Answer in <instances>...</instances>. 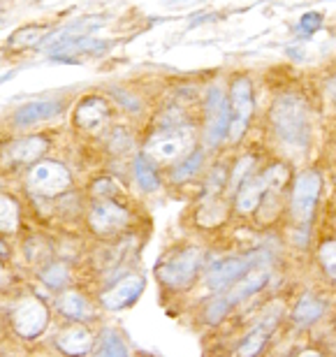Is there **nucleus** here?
I'll return each instance as SVG.
<instances>
[{
  "instance_id": "1",
  "label": "nucleus",
  "mask_w": 336,
  "mask_h": 357,
  "mask_svg": "<svg viewBox=\"0 0 336 357\" xmlns=\"http://www.w3.org/2000/svg\"><path fill=\"white\" fill-rule=\"evenodd\" d=\"M274 137L288 151H304L311 142V112L299 93H281L269 109Z\"/></svg>"
},
{
  "instance_id": "2",
  "label": "nucleus",
  "mask_w": 336,
  "mask_h": 357,
  "mask_svg": "<svg viewBox=\"0 0 336 357\" xmlns=\"http://www.w3.org/2000/svg\"><path fill=\"white\" fill-rule=\"evenodd\" d=\"M209 265V255L202 246H183L167 253L155 267V278L169 292L190 290L199 274Z\"/></svg>"
},
{
  "instance_id": "3",
  "label": "nucleus",
  "mask_w": 336,
  "mask_h": 357,
  "mask_svg": "<svg viewBox=\"0 0 336 357\" xmlns=\"http://www.w3.org/2000/svg\"><path fill=\"white\" fill-rule=\"evenodd\" d=\"M195 151V132L188 123H162L158 132L144 142V155L155 165H178Z\"/></svg>"
},
{
  "instance_id": "4",
  "label": "nucleus",
  "mask_w": 336,
  "mask_h": 357,
  "mask_svg": "<svg viewBox=\"0 0 336 357\" xmlns=\"http://www.w3.org/2000/svg\"><path fill=\"white\" fill-rule=\"evenodd\" d=\"M269 274H271V262H262V265L253 267L244 278H239V281L230 285L227 290L213 295L211 302H206V306H204V323L206 325L223 323L225 316L234 309V306L246 302L248 297H253L255 292H260L264 285H267Z\"/></svg>"
},
{
  "instance_id": "5",
  "label": "nucleus",
  "mask_w": 336,
  "mask_h": 357,
  "mask_svg": "<svg viewBox=\"0 0 336 357\" xmlns=\"http://www.w3.org/2000/svg\"><path fill=\"white\" fill-rule=\"evenodd\" d=\"M262 262H269V255L262 248L248 251L244 255H230V258L213 260L204 269V288L211 290L213 295H218V292L227 290L239 278H244L253 267L262 265Z\"/></svg>"
},
{
  "instance_id": "6",
  "label": "nucleus",
  "mask_w": 336,
  "mask_h": 357,
  "mask_svg": "<svg viewBox=\"0 0 336 357\" xmlns=\"http://www.w3.org/2000/svg\"><path fill=\"white\" fill-rule=\"evenodd\" d=\"M227 100H230V135H227V142L234 146L248 132V126H251L253 109H255L253 84L246 75L234 77L230 84V93H227Z\"/></svg>"
},
{
  "instance_id": "7",
  "label": "nucleus",
  "mask_w": 336,
  "mask_h": 357,
  "mask_svg": "<svg viewBox=\"0 0 336 357\" xmlns=\"http://www.w3.org/2000/svg\"><path fill=\"white\" fill-rule=\"evenodd\" d=\"M320 192H323V176L318 169H302L295 176L290 192V211L299 225H309L316 216Z\"/></svg>"
},
{
  "instance_id": "8",
  "label": "nucleus",
  "mask_w": 336,
  "mask_h": 357,
  "mask_svg": "<svg viewBox=\"0 0 336 357\" xmlns=\"http://www.w3.org/2000/svg\"><path fill=\"white\" fill-rule=\"evenodd\" d=\"M204 146L216 149L230 135V100L225 98L223 89L211 86L204 100Z\"/></svg>"
},
{
  "instance_id": "9",
  "label": "nucleus",
  "mask_w": 336,
  "mask_h": 357,
  "mask_svg": "<svg viewBox=\"0 0 336 357\" xmlns=\"http://www.w3.org/2000/svg\"><path fill=\"white\" fill-rule=\"evenodd\" d=\"M70 185H72V174L66 165L56 160H40L28 169L26 188L33 195L40 197H59Z\"/></svg>"
},
{
  "instance_id": "10",
  "label": "nucleus",
  "mask_w": 336,
  "mask_h": 357,
  "mask_svg": "<svg viewBox=\"0 0 336 357\" xmlns=\"http://www.w3.org/2000/svg\"><path fill=\"white\" fill-rule=\"evenodd\" d=\"M10 323L21 339L33 341L42 337L49 327V309L40 297L24 295L10 311Z\"/></svg>"
},
{
  "instance_id": "11",
  "label": "nucleus",
  "mask_w": 336,
  "mask_h": 357,
  "mask_svg": "<svg viewBox=\"0 0 336 357\" xmlns=\"http://www.w3.org/2000/svg\"><path fill=\"white\" fill-rule=\"evenodd\" d=\"M89 227L96 237H114L130 223V211L116 199H96L89 209Z\"/></svg>"
},
{
  "instance_id": "12",
  "label": "nucleus",
  "mask_w": 336,
  "mask_h": 357,
  "mask_svg": "<svg viewBox=\"0 0 336 357\" xmlns=\"http://www.w3.org/2000/svg\"><path fill=\"white\" fill-rule=\"evenodd\" d=\"M144 285H146V278L142 274H125L100 292V304H102V309L107 311L128 309V306H132L139 299V295L144 292Z\"/></svg>"
},
{
  "instance_id": "13",
  "label": "nucleus",
  "mask_w": 336,
  "mask_h": 357,
  "mask_svg": "<svg viewBox=\"0 0 336 357\" xmlns=\"http://www.w3.org/2000/svg\"><path fill=\"white\" fill-rule=\"evenodd\" d=\"M281 316H283V309L278 311V306H271V309L264 311L262 318L257 320V325L239 341L237 348H234V357H257L260 355L271 341V334L276 332L278 323H281Z\"/></svg>"
},
{
  "instance_id": "14",
  "label": "nucleus",
  "mask_w": 336,
  "mask_h": 357,
  "mask_svg": "<svg viewBox=\"0 0 336 357\" xmlns=\"http://www.w3.org/2000/svg\"><path fill=\"white\" fill-rule=\"evenodd\" d=\"M72 119L82 132H100L112 119V105L102 96H89L75 107Z\"/></svg>"
},
{
  "instance_id": "15",
  "label": "nucleus",
  "mask_w": 336,
  "mask_h": 357,
  "mask_svg": "<svg viewBox=\"0 0 336 357\" xmlns=\"http://www.w3.org/2000/svg\"><path fill=\"white\" fill-rule=\"evenodd\" d=\"M54 346H56V351L63 353L66 357H84L93 351L96 337H93L86 325L70 323L54 337Z\"/></svg>"
},
{
  "instance_id": "16",
  "label": "nucleus",
  "mask_w": 336,
  "mask_h": 357,
  "mask_svg": "<svg viewBox=\"0 0 336 357\" xmlns=\"http://www.w3.org/2000/svg\"><path fill=\"white\" fill-rule=\"evenodd\" d=\"M269 195V188L264 183L262 174H253L248 181L239 185V190L232 195V206L239 216H251L253 211H257L264 202V197Z\"/></svg>"
},
{
  "instance_id": "17",
  "label": "nucleus",
  "mask_w": 336,
  "mask_h": 357,
  "mask_svg": "<svg viewBox=\"0 0 336 357\" xmlns=\"http://www.w3.org/2000/svg\"><path fill=\"white\" fill-rule=\"evenodd\" d=\"M325 311H327V302L323 297H318L316 292H304L295 302V306H292L290 323L297 330H309V327H313L325 316Z\"/></svg>"
},
{
  "instance_id": "18",
  "label": "nucleus",
  "mask_w": 336,
  "mask_h": 357,
  "mask_svg": "<svg viewBox=\"0 0 336 357\" xmlns=\"http://www.w3.org/2000/svg\"><path fill=\"white\" fill-rule=\"evenodd\" d=\"M49 149V139L42 135H28V137L14 139L10 146L5 149V158L14 162V165H26V162H40V155H45Z\"/></svg>"
},
{
  "instance_id": "19",
  "label": "nucleus",
  "mask_w": 336,
  "mask_h": 357,
  "mask_svg": "<svg viewBox=\"0 0 336 357\" xmlns=\"http://www.w3.org/2000/svg\"><path fill=\"white\" fill-rule=\"evenodd\" d=\"M56 309H59L61 316H66L68 320H72V323H86V320H91L96 316V311H93V304L89 302V297L84 295V292L70 288V290H63L59 297H56Z\"/></svg>"
},
{
  "instance_id": "20",
  "label": "nucleus",
  "mask_w": 336,
  "mask_h": 357,
  "mask_svg": "<svg viewBox=\"0 0 336 357\" xmlns=\"http://www.w3.org/2000/svg\"><path fill=\"white\" fill-rule=\"evenodd\" d=\"M61 112H63L61 100H33V102L19 107L17 114H14V123L21 128H28L33 123H40V121L56 119Z\"/></svg>"
},
{
  "instance_id": "21",
  "label": "nucleus",
  "mask_w": 336,
  "mask_h": 357,
  "mask_svg": "<svg viewBox=\"0 0 336 357\" xmlns=\"http://www.w3.org/2000/svg\"><path fill=\"white\" fill-rule=\"evenodd\" d=\"M132 172H135V181L144 192H153L158 190L160 185V176H158V165L146 158L144 153H137L132 160Z\"/></svg>"
},
{
  "instance_id": "22",
  "label": "nucleus",
  "mask_w": 336,
  "mask_h": 357,
  "mask_svg": "<svg viewBox=\"0 0 336 357\" xmlns=\"http://www.w3.org/2000/svg\"><path fill=\"white\" fill-rule=\"evenodd\" d=\"M227 202L220 197H213V199H206V202L199 206L197 211V225L204 227V230H216L227 220Z\"/></svg>"
},
{
  "instance_id": "23",
  "label": "nucleus",
  "mask_w": 336,
  "mask_h": 357,
  "mask_svg": "<svg viewBox=\"0 0 336 357\" xmlns=\"http://www.w3.org/2000/svg\"><path fill=\"white\" fill-rule=\"evenodd\" d=\"M40 281L52 290H70L72 283V269L68 262H49L40 269Z\"/></svg>"
},
{
  "instance_id": "24",
  "label": "nucleus",
  "mask_w": 336,
  "mask_h": 357,
  "mask_svg": "<svg viewBox=\"0 0 336 357\" xmlns=\"http://www.w3.org/2000/svg\"><path fill=\"white\" fill-rule=\"evenodd\" d=\"M93 357H130L128 353L125 341L119 337L114 330H105L96 341V351H93Z\"/></svg>"
},
{
  "instance_id": "25",
  "label": "nucleus",
  "mask_w": 336,
  "mask_h": 357,
  "mask_svg": "<svg viewBox=\"0 0 336 357\" xmlns=\"http://www.w3.org/2000/svg\"><path fill=\"white\" fill-rule=\"evenodd\" d=\"M21 213L17 199L10 195H0V234H14L19 230Z\"/></svg>"
},
{
  "instance_id": "26",
  "label": "nucleus",
  "mask_w": 336,
  "mask_h": 357,
  "mask_svg": "<svg viewBox=\"0 0 336 357\" xmlns=\"http://www.w3.org/2000/svg\"><path fill=\"white\" fill-rule=\"evenodd\" d=\"M204 165V151L202 149H195L188 158H183L178 165H174V169H171V174H169V181L171 183H183V181H188L190 176H195L199 172V167Z\"/></svg>"
},
{
  "instance_id": "27",
  "label": "nucleus",
  "mask_w": 336,
  "mask_h": 357,
  "mask_svg": "<svg viewBox=\"0 0 336 357\" xmlns=\"http://www.w3.org/2000/svg\"><path fill=\"white\" fill-rule=\"evenodd\" d=\"M262 178H264V183H267V188H269V192H281L285 185L290 183V167L285 165V162H281V160H276V162H271L269 167H264L262 169Z\"/></svg>"
},
{
  "instance_id": "28",
  "label": "nucleus",
  "mask_w": 336,
  "mask_h": 357,
  "mask_svg": "<svg viewBox=\"0 0 336 357\" xmlns=\"http://www.w3.org/2000/svg\"><path fill=\"white\" fill-rule=\"evenodd\" d=\"M45 35H49L47 26H21L17 33H12L7 45L12 49H28V47L40 45V40L45 38Z\"/></svg>"
},
{
  "instance_id": "29",
  "label": "nucleus",
  "mask_w": 336,
  "mask_h": 357,
  "mask_svg": "<svg viewBox=\"0 0 336 357\" xmlns=\"http://www.w3.org/2000/svg\"><path fill=\"white\" fill-rule=\"evenodd\" d=\"M253 167H255V155H251V153L234 162V167L230 169V181H227V190H230V195H234V192L239 190V185L253 176Z\"/></svg>"
},
{
  "instance_id": "30",
  "label": "nucleus",
  "mask_w": 336,
  "mask_h": 357,
  "mask_svg": "<svg viewBox=\"0 0 336 357\" xmlns=\"http://www.w3.org/2000/svg\"><path fill=\"white\" fill-rule=\"evenodd\" d=\"M318 265L323 269V274L330 278V281H336V239H327L318 246Z\"/></svg>"
},
{
  "instance_id": "31",
  "label": "nucleus",
  "mask_w": 336,
  "mask_h": 357,
  "mask_svg": "<svg viewBox=\"0 0 336 357\" xmlns=\"http://www.w3.org/2000/svg\"><path fill=\"white\" fill-rule=\"evenodd\" d=\"M132 144H135V137L128 128H114L109 139H107V149H109V153L114 155H130Z\"/></svg>"
},
{
  "instance_id": "32",
  "label": "nucleus",
  "mask_w": 336,
  "mask_h": 357,
  "mask_svg": "<svg viewBox=\"0 0 336 357\" xmlns=\"http://www.w3.org/2000/svg\"><path fill=\"white\" fill-rule=\"evenodd\" d=\"M121 192V185L114 176H100L91 185V195L96 199H116Z\"/></svg>"
},
{
  "instance_id": "33",
  "label": "nucleus",
  "mask_w": 336,
  "mask_h": 357,
  "mask_svg": "<svg viewBox=\"0 0 336 357\" xmlns=\"http://www.w3.org/2000/svg\"><path fill=\"white\" fill-rule=\"evenodd\" d=\"M320 24H323V17H320L318 12H306L304 17L299 19L297 28H299V33H302V35H311V33L318 31Z\"/></svg>"
},
{
  "instance_id": "34",
  "label": "nucleus",
  "mask_w": 336,
  "mask_h": 357,
  "mask_svg": "<svg viewBox=\"0 0 336 357\" xmlns=\"http://www.w3.org/2000/svg\"><path fill=\"white\" fill-rule=\"evenodd\" d=\"M327 93H330V98L336 102V77H332V79L327 82Z\"/></svg>"
},
{
  "instance_id": "35",
  "label": "nucleus",
  "mask_w": 336,
  "mask_h": 357,
  "mask_svg": "<svg viewBox=\"0 0 336 357\" xmlns=\"http://www.w3.org/2000/svg\"><path fill=\"white\" fill-rule=\"evenodd\" d=\"M297 357H325V355L318 353V351H304V353H299Z\"/></svg>"
},
{
  "instance_id": "36",
  "label": "nucleus",
  "mask_w": 336,
  "mask_h": 357,
  "mask_svg": "<svg viewBox=\"0 0 336 357\" xmlns=\"http://www.w3.org/2000/svg\"><path fill=\"white\" fill-rule=\"evenodd\" d=\"M0 255H7V246H5V241H0Z\"/></svg>"
},
{
  "instance_id": "37",
  "label": "nucleus",
  "mask_w": 336,
  "mask_h": 357,
  "mask_svg": "<svg viewBox=\"0 0 336 357\" xmlns=\"http://www.w3.org/2000/svg\"><path fill=\"white\" fill-rule=\"evenodd\" d=\"M0 271H3V260H0Z\"/></svg>"
}]
</instances>
